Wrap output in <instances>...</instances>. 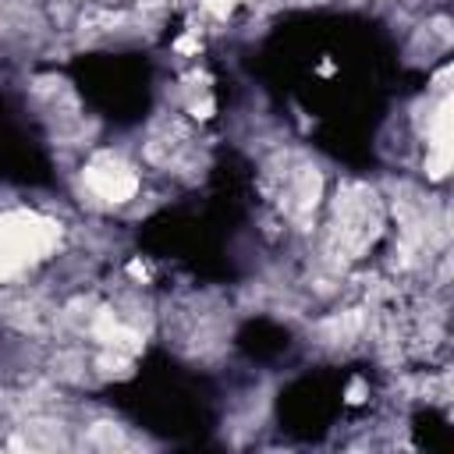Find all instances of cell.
I'll use <instances>...</instances> for the list:
<instances>
[{"instance_id":"obj_4","label":"cell","mask_w":454,"mask_h":454,"mask_svg":"<svg viewBox=\"0 0 454 454\" xmlns=\"http://www.w3.org/2000/svg\"><path fill=\"white\" fill-rule=\"evenodd\" d=\"M89 440L99 443V447H114V443H121V429L110 426V422H96L92 433H89Z\"/></svg>"},{"instance_id":"obj_2","label":"cell","mask_w":454,"mask_h":454,"mask_svg":"<svg viewBox=\"0 0 454 454\" xmlns=\"http://www.w3.org/2000/svg\"><path fill=\"white\" fill-rule=\"evenodd\" d=\"M57 241V227L32 213H14L0 220V277L18 273L21 266L46 255Z\"/></svg>"},{"instance_id":"obj_5","label":"cell","mask_w":454,"mask_h":454,"mask_svg":"<svg viewBox=\"0 0 454 454\" xmlns=\"http://www.w3.org/2000/svg\"><path fill=\"white\" fill-rule=\"evenodd\" d=\"M234 4H238V0H206V7H209L213 14H227Z\"/></svg>"},{"instance_id":"obj_3","label":"cell","mask_w":454,"mask_h":454,"mask_svg":"<svg viewBox=\"0 0 454 454\" xmlns=\"http://www.w3.org/2000/svg\"><path fill=\"white\" fill-rule=\"evenodd\" d=\"M85 184H89L99 199H106V202H124V199L135 195L138 177H135V170H131L128 163H121L117 156H99V160H92V163L85 167Z\"/></svg>"},{"instance_id":"obj_1","label":"cell","mask_w":454,"mask_h":454,"mask_svg":"<svg viewBox=\"0 0 454 454\" xmlns=\"http://www.w3.org/2000/svg\"><path fill=\"white\" fill-rule=\"evenodd\" d=\"M383 213L376 202V192L365 184H351L337 195L333 202V220H330V255L344 266L358 259L380 234Z\"/></svg>"}]
</instances>
